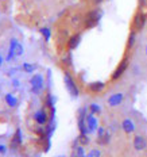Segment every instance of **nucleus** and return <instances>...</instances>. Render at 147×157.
<instances>
[{"mask_svg":"<svg viewBox=\"0 0 147 157\" xmlns=\"http://www.w3.org/2000/svg\"><path fill=\"white\" fill-rule=\"evenodd\" d=\"M135 39H136V35H135V31H132L128 37V42H127V48H132L135 45Z\"/></svg>","mask_w":147,"mask_h":157,"instance_id":"17","label":"nucleus"},{"mask_svg":"<svg viewBox=\"0 0 147 157\" xmlns=\"http://www.w3.org/2000/svg\"><path fill=\"white\" fill-rule=\"evenodd\" d=\"M146 56H147V46H146Z\"/></svg>","mask_w":147,"mask_h":157,"instance_id":"30","label":"nucleus"},{"mask_svg":"<svg viewBox=\"0 0 147 157\" xmlns=\"http://www.w3.org/2000/svg\"><path fill=\"white\" fill-rule=\"evenodd\" d=\"M20 144H22V132H20V129H16L15 136L12 137V141H11V148L16 149Z\"/></svg>","mask_w":147,"mask_h":157,"instance_id":"13","label":"nucleus"},{"mask_svg":"<svg viewBox=\"0 0 147 157\" xmlns=\"http://www.w3.org/2000/svg\"><path fill=\"white\" fill-rule=\"evenodd\" d=\"M80 41H81V34H73L72 37L68 39V49L69 50H74L77 49V46L80 45Z\"/></svg>","mask_w":147,"mask_h":157,"instance_id":"9","label":"nucleus"},{"mask_svg":"<svg viewBox=\"0 0 147 157\" xmlns=\"http://www.w3.org/2000/svg\"><path fill=\"white\" fill-rule=\"evenodd\" d=\"M139 4L140 6H145L146 4V0H139Z\"/></svg>","mask_w":147,"mask_h":157,"instance_id":"28","label":"nucleus"},{"mask_svg":"<svg viewBox=\"0 0 147 157\" xmlns=\"http://www.w3.org/2000/svg\"><path fill=\"white\" fill-rule=\"evenodd\" d=\"M85 157H101V152L99 149H92Z\"/></svg>","mask_w":147,"mask_h":157,"instance_id":"21","label":"nucleus"},{"mask_svg":"<svg viewBox=\"0 0 147 157\" xmlns=\"http://www.w3.org/2000/svg\"><path fill=\"white\" fill-rule=\"evenodd\" d=\"M146 22H147L146 12L138 11L135 14V16H134V21H132V31H135V33L140 31L146 26Z\"/></svg>","mask_w":147,"mask_h":157,"instance_id":"2","label":"nucleus"},{"mask_svg":"<svg viewBox=\"0 0 147 157\" xmlns=\"http://www.w3.org/2000/svg\"><path fill=\"white\" fill-rule=\"evenodd\" d=\"M100 18H101V11L99 8L90 10V11L84 16V26H85V29L96 27V26L99 25V22H100Z\"/></svg>","mask_w":147,"mask_h":157,"instance_id":"1","label":"nucleus"},{"mask_svg":"<svg viewBox=\"0 0 147 157\" xmlns=\"http://www.w3.org/2000/svg\"><path fill=\"white\" fill-rule=\"evenodd\" d=\"M6 102H7L8 106L15 107L16 104H18V99H16L12 94H7V95H6Z\"/></svg>","mask_w":147,"mask_h":157,"instance_id":"15","label":"nucleus"},{"mask_svg":"<svg viewBox=\"0 0 147 157\" xmlns=\"http://www.w3.org/2000/svg\"><path fill=\"white\" fill-rule=\"evenodd\" d=\"M34 119L37 121V123H39V125H46L47 123V114L45 110H39L35 113L34 115Z\"/></svg>","mask_w":147,"mask_h":157,"instance_id":"12","label":"nucleus"},{"mask_svg":"<svg viewBox=\"0 0 147 157\" xmlns=\"http://www.w3.org/2000/svg\"><path fill=\"white\" fill-rule=\"evenodd\" d=\"M89 110H90V113L92 114H100L101 113V109H100V106L99 104H96V103H92L89 106Z\"/></svg>","mask_w":147,"mask_h":157,"instance_id":"19","label":"nucleus"},{"mask_svg":"<svg viewBox=\"0 0 147 157\" xmlns=\"http://www.w3.org/2000/svg\"><path fill=\"white\" fill-rule=\"evenodd\" d=\"M123 99H124V95L122 92L113 94V95H111V96L108 98V104L111 107H117L120 103L123 102Z\"/></svg>","mask_w":147,"mask_h":157,"instance_id":"8","label":"nucleus"},{"mask_svg":"<svg viewBox=\"0 0 147 157\" xmlns=\"http://www.w3.org/2000/svg\"><path fill=\"white\" fill-rule=\"evenodd\" d=\"M41 33H42V35L45 37V39H46V41H49V39H50L51 31H50V29H49V27H42V29H41Z\"/></svg>","mask_w":147,"mask_h":157,"instance_id":"18","label":"nucleus"},{"mask_svg":"<svg viewBox=\"0 0 147 157\" xmlns=\"http://www.w3.org/2000/svg\"><path fill=\"white\" fill-rule=\"evenodd\" d=\"M6 152H7V148H6L4 145H0V153H2V155H4Z\"/></svg>","mask_w":147,"mask_h":157,"instance_id":"26","label":"nucleus"},{"mask_svg":"<svg viewBox=\"0 0 147 157\" xmlns=\"http://www.w3.org/2000/svg\"><path fill=\"white\" fill-rule=\"evenodd\" d=\"M46 104L50 107V109H53L54 107V98L51 96V95H47L46 96Z\"/></svg>","mask_w":147,"mask_h":157,"instance_id":"23","label":"nucleus"},{"mask_svg":"<svg viewBox=\"0 0 147 157\" xmlns=\"http://www.w3.org/2000/svg\"><path fill=\"white\" fill-rule=\"evenodd\" d=\"M122 129H123V132L124 133H127V134H131L135 132V123L132 122L131 119H124L123 122H122Z\"/></svg>","mask_w":147,"mask_h":157,"instance_id":"11","label":"nucleus"},{"mask_svg":"<svg viewBox=\"0 0 147 157\" xmlns=\"http://www.w3.org/2000/svg\"><path fill=\"white\" fill-rule=\"evenodd\" d=\"M31 83V90L34 94H38L39 91L42 90V87H43V77L41 76V75H34V76L31 77L30 80Z\"/></svg>","mask_w":147,"mask_h":157,"instance_id":"6","label":"nucleus"},{"mask_svg":"<svg viewBox=\"0 0 147 157\" xmlns=\"http://www.w3.org/2000/svg\"><path fill=\"white\" fill-rule=\"evenodd\" d=\"M127 68H128V58H124L122 60V63L117 65V68L115 69V72L112 73V80H117V78H120L123 76V73L127 71Z\"/></svg>","mask_w":147,"mask_h":157,"instance_id":"4","label":"nucleus"},{"mask_svg":"<svg viewBox=\"0 0 147 157\" xmlns=\"http://www.w3.org/2000/svg\"><path fill=\"white\" fill-rule=\"evenodd\" d=\"M99 137H103L104 134H105V129H104V127H99Z\"/></svg>","mask_w":147,"mask_h":157,"instance_id":"25","label":"nucleus"},{"mask_svg":"<svg viewBox=\"0 0 147 157\" xmlns=\"http://www.w3.org/2000/svg\"><path fill=\"white\" fill-rule=\"evenodd\" d=\"M84 21V19H83V16H81V15H74L73 16V18H72V25H73V26H77L78 23H81V22H83Z\"/></svg>","mask_w":147,"mask_h":157,"instance_id":"20","label":"nucleus"},{"mask_svg":"<svg viewBox=\"0 0 147 157\" xmlns=\"http://www.w3.org/2000/svg\"><path fill=\"white\" fill-rule=\"evenodd\" d=\"M104 88H105V84H104L103 81H93V83H89V86H88V90L93 94L101 92Z\"/></svg>","mask_w":147,"mask_h":157,"instance_id":"10","label":"nucleus"},{"mask_svg":"<svg viewBox=\"0 0 147 157\" xmlns=\"http://www.w3.org/2000/svg\"><path fill=\"white\" fill-rule=\"evenodd\" d=\"M64 80H65V86H66L68 88V91H69V94L72 95V96H78V87H77V84H76V81L73 80V77L70 76L69 73H65V76H64Z\"/></svg>","mask_w":147,"mask_h":157,"instance_id":"3","label":"nucleus"},{"mask_svg":"<svg viewBox=\"0 0 147 157\" xmlns=\"http://www.w3.org/2000/svg\"><path fill=\"white\" fill-rule=\"evenodd\" d=\"M90 2H92L94 6H99V4H101V3L104 2V0H90Z\"/></svg>","mask_w":147,"mask_h":157,"instance_id":"27","label":"nucleus"},{"mask_svg":"<svg viewBox=\"0 0 147 157\" xmlns=\"http://www.w3.org/2000/svg\"><path fill=\"white\" fill-rule=\"evenodd\" d=\"M70 157H85V152H84L83 146H77V148H73V152H72Z\"/></svg>","mask_w":147,"mask_h":157,"instance_id":"14","label":"nucleus"},{"mask_svg":"<svg viewBox=\"0 0 147 157\" xmlns=\"http://www.w3.org/2000/svg\"><path fill=\"white\" fill-rule=\"evenodd\" d=\"M78 141H80L83 145H86L88 142H89V138H88V134H80V137H78Z\"/></svg>","mask_w":147,"mask_h":157,"instance_id":"22","label":"nucleus"},{"mask_svg":"<svg viewBox=\"0 0 147 157\" xmlns=\"http://www.w3.org/2000/svg\"><path fill=\"white\" fill-rule=\"evenodd\" d=\"M86 126H88V132L89 133H93L99 129L97 127V119L94 118V114L90 113L86 115Z\"/></svg>","mask_w":147,"mask_h":157,"instance_id":"7","label":"nucleus"},{"mask_svg":"<svg viewBox=\"0 0 147 157\" xmlns=\"http://www.w3.org/2000/svg\"><path fill=\"white\" fill-rule=\"evenodd\" d=\"M58 157H65V156H58Z\"/></svg>","mask_w":147,"mask_h":157,"instance_id":"31","label":"nucleus"},{"mask_svg":"<svg viewBox=\"0 0 147 157\" xmlns=\"http://www.w3.org/2000/svg\"><path fill=\"white\" fill-rule=\"evenodd\" d=\"M23 68L27 73H31V72H34V69H35V65H30V64L26 63V64H23Z\"/></svg>","mask_w":147,"mask_h":157,"instance_id":"24","label":"nucleus"},{"mask_svg":"<svg viewBox=\"0 0 147 157\" xmlns=\"http://www.w3.org/2000/svg\"><path fill=\"white\" fill-rule=\"evenodd\" d=\"M109 140H111V134L105 132V134H104L103 137H99V140H97V142L101 144V145H107V144L109 142Z\"/></svg>","mask_w":147,"mask_h":157,"instance_id":"16","label":"nucleus"},{"mask_svg":"<svg viewBox=\"0 0 147 157\" xmlns=\"http://www.w3.org/2000/svg\"><path fill=\"white\" fill-rule=\"evenodd\" d=\"M132 145L136 152H143V150L147 149V140L143 136H135L134 137Z\"/></svg>","mask_w":147,"mask_h":157,"instance_id":"5","label":"nucleus"},{"mask_svg":"<svg viewBox=\"0 0 147 157\" xmlns=\"http://www.w3.org/2000/svg\"><path fill=\"white\" fill-rule=\"evenodd\" d=\"M2 63H3V58H2V56H0V65H2Z\"/></svg>","mask_w":147,"mask_h":157,"instance_id":"29","label":"nucleus"}]
</instances>
